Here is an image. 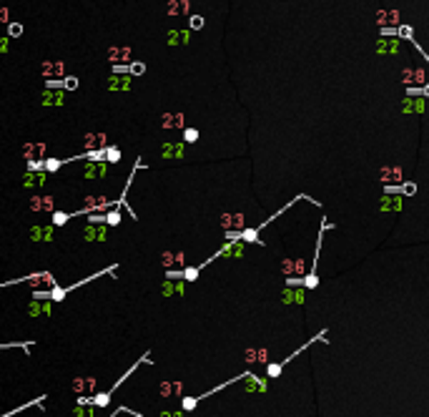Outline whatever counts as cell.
<instances>
[{
    "label": "cell",
    "instance_id": "obj_24",
    "mask_svg": "<svg viewBox=\"0 0 429 417\" xmlns=\"http://www.w3.org/2000/svg\"><path fill=\"white\" fill-rule=\"evenodd\" d=\"M60 88L63 91H75L78 88V78H75V75H65V78L60 81Z\"/></svg>",
    "mask_w": 429,
    "mask_h": 417
},
{
    "label": "cell",
    "instance_id": "obj_19",
    "mask_svg": "<svg viewBox=\"0 0 429 417\" xmlns=\"http://www.w3.org/2000/svg\"><path fill=\"white\" fill-rule=\"evenodd\" d=\"M168 13L173 15V13H188V0H181V3H178V0H171V3H168Z\"/></svg>",
    "mask_w": 429,
    "mask_h": 417
},
{
    "label": "cell",
    "instance_id": "obj_26",
    "mask_svg": "<svg viewBox=\"0 0 429 417\" xmlns=\"http://www.w3.org/2000/svg\"><path fill=\"white\" fill-rule=\"evenodd\" d=\"M68 219H70L68 211H53V226H63L68 224Z\"/></svg>",
    "mask_w": 429,
    "mask_h": 417
},
{
    "label": "cell",
    "instance_id": "obj_37",
    "mask_svg": "<svg viewBox=\"0 0 429 417\" xmlns=\"http://www.w3.org/2000/svg\"><path fill=\"white\" fill-rule=\"evenodd\" d=\"M181 43H188V30H181Z\"/></svg>",
    "mask_w": 429,
    "mask_h": 417
},
{
    "label": "cell",
    "instance_id": "obj_6",
    "mask_svg": "<svg viewBox=\"0 0 429 417\" xmlns=\"http://www.w3.org/2000/svg\"><path fill=\"white\" fill-rule=\"evenodd\" d=\"M46 181H48V174H46V171H25L20 183H23L25 188H41Z\"/></svg>",
    "mask_w": 429,
    "mask_h": 417
},
{
    "label": "cell",
    "instance_id": "obj_4",
    "mask_svg": "<svg viewBox=\"0 0 429 417\" xmlns=\"http://www.w3.org/2000/svg\"><path fill=\"white\" fill-rule=\"evenodd\" d=\"M63 70H65V65L60 60H46L41 65V73L46 75L48 81H63Z\"/></svg>",
    "mask_w": 429,
    "mask_h": 417
},
{
    "label": "cell",
    "instance_id": "obj_32",
    "mask_svg": "<svg viewBox=\"0 0 429 417\" xmlns=\"http://www.w3.org/2000/svg\"><path fill=\"white\" fill-rule=\"evenodd\" d=\"M28 171H43V159H38V161H28Z\"/></svg>",
    "mask_w": 429,
    "mask_h": 417
},
{
    "label": "cell",
    "instance_id": "obj_15",
    "mask_svg": "<svg viewBox=\"0 0 429 417\" xmlns=\"http://www.w3.org/2000/svg\"><path fill=\"white\" fill-rule=\"evenodd\" d=\"M83 148H86V151H93V148H108V146H106V136H103V133H88L86 141H83Z\"/></svg>",
    "mask_w": 429,
    "mask_h": 417
},
{
    "label": "cell",
    "instance_id": "obj_35",
    "mask_svg": "<svg viewBox=\"0 0 429 417\" xmlns=\"http://www.w3.org/2000/svg\"><path fill=\"white\" fill-rule=\"evenodd\" d=\"M0 23H8V8H0Z\"/></svg>",
    "mask_w": 429,
    "mask_h": 417
},
{
    "label": "cell",
    "instance_id": "obj_16",
    "mask_svg": "<svg viewBox=\"0 0 429 417\" xmlns=\"http://www.w3.org/2000/svg\"><path fill=\"white\" fill-rule=\"evenodd\" d=\"M161 126L168 131V128H183V116L181 113H166L161 119Z\"/></svg>",
    "mask_w": 429,
    "mask_h": 417
},
{
    "label": "cell",
    "instance_id": "obj_21",
    "mask_svg": "<svg viewBox=\"0 0 429 417\" xmlns=\"http://www.w3.org/2000/svg\"><path fill=\"white\" fill-rule=\"evenodd\" d=\"M65 294H68V287H53V289L48 292V299H51V301H63Z\"/></svg>",
    "mask_w": 429,
    "mask_h": 417
},
{
    "label": "cell",
    "instance_id": "obj_17",
    "mask_svg": "<svg viewBox=\"0 0 429 417\" xmlns=\"http://www.w3.org/2000/svg\"><path fill=\"white\" fill-rule=\"evenodd\" d=\"M96 410H98V407H93V405H75V407L70 410V417H98Z\"/></svg>",
    "mask_w": 429,
    "mask_h": 417
},
{
    "label": "cell",
    "instance_id": "obj_22",
    "mask_svg": "<svg viewBox=\"0 0 429 417\" xmlns=\"http://www.w3.org/2000/svg\"><path fill=\"white\" fill-rule=\"evenodd\" d=\"M121 224V214L115 209H108L106 211V226H118Z\"/></svg>",
    "mask_w": 429,
    "mask_h": 417
},
{
    "label": "cell",
    "instance_id": "obj_20",
    "mask_svg": "<svg viewBox=\"0 0 429 417\" xmlns=\"http://www.w3.org/2000/svg\"><path fill=\"white\" fill-rule=\"evenodd\" d=\"M118 161H121V148L108 146L106 148V164H118Z\"/></svg>",
    "mask_w": 429,
    "mask_h": 417
},
{
    "label": "cell",
    "instance_id": "obj_14",
    "mask_svg": "<svg viewBox=\"0 0 429 417\" xmlns=\"http://www.w3.org/2000/svg\"><path fill=\"white\" fill-rule=\"evenodd\" d=\"M176 264H183V254H173V251H163L161 254V267L166 272H171Z\"/></svg>",
    "mask_w": 429,
    "mask_h": 417
},
{
    "label": "cell",
    "instance_id": "obj_36",
    "mask_svg": "<svg viewBox=\"0 0 429 417\" xmlns=\"http://www.w3.org/2000/svg\"><path fill=\"white\" fill-rule=\"evenodd\" d=\"M161 417H183V412H168L166 410V412H161Z\"/></svg>",
    "mask_w": 429,
    "mask_h": 417
},
{
    "label": "cell",
    "instance_id": "obj_3",
    "mask_svg": "<svg viewBox=\"0 0 429 417\" xmlns=\"http://www.w3.org/2000/svg\"><path fill=\"white\" fill-rule=\"evenodd\" d=\"M106 174H108V164L106 161H86V166L81 171L83 179H103Z\"/></svg>",
    "mask_w": 429,
    "mask_h": 417
},
{
    "label": "cell",
    "instance_id": "obj_27",
    "mask_svg": "<svg viewBox=\"0 0 429 417\" xmlns=\"http://www.w3.org/2000/svg\"><path fill=\"white\" fill-rule=\"evenodd\" d=\"M128 73H131V75H143V73H146V63H141V60L131 63V65H128Z\"/></svg>",
    "mask_w": 429,
    "mask_h": 417
},
{
    "label": "cell",
    "instance_id": "obj_7",
    "mask_svg": "<svg viewBox=\"0 0 429 417\" xmlns=\"http://www.w3.org/2000/svg\"><path fill=\"white\" fill-rule=\"evenodd\" d=\"M30 211H55V196H30Z\"/></svg>",
    "mask_w": 429,
    "mask_h": 417
},
{
    "label": "cell",
    "instance_id": "obj_31",
    "mask_svg": "<svg viewBox=\"0 0 429 417\" xmlns=\"http://www.w3.org/2000/svg\"><path fill=\"white\" fill-rule=\"evenodd\" d=\"M181 43V33L178 30H171L168 33V46H178Z\"/></svg>",
    "mask_w": 429,
    "mask_h": 417
},
{
    "label": "cell",
    "instance_id": "obj_29",
    "mask_svg": "<svg viewBox=\"0 0 429 417\" xmlns=\"http://www.w3.org/2000/svg\"><path fill=\"white\" fill-rule=\"evenodd\" d=\"M23 35V25L20 23H10L8 25V38H20Z\"/></svg>",
    "mask_w": 429,
    "mask_h": 417
},
{
    "label": "cell",
    "instance_id": "obj_13",
    "mask_svg": "<svg viewBox=\"0 0 429 417\" xmlns=\"http://www.w3.org/2000/svg\"><path fill=\"white\" fill-rule=\"evenodd\" d=\"M161 294L163 297H173V294H183V282L178 279H163V284H161Z\"/></svg>",
    "mask_w": 429,
    "mask_h": 417
},
{
    "label": "cell",
    "instance_id": "obj_9",
    "mask_svg": "<svg viewBox=\"0 0 429 417\" xmlns=\"http://www.w3.org/2000/svg\"><path fill=\"white\" fill-rule=\"evenodd\" d=\"M20 154L28 161H38V159H43V154H46V143H25L20 148Z\"/></svg>",
    "mask_w": 429,
    "mask_h": 417
},
{
    "label": "cell",
    "instance_id": "obj_28",
    "mask_svg": "<svg viewBox=\"0 0 429 417\" xmlns=\"http://www.w3.org/2000/svg\"><path fill=\"white\" fill-rule=\"evenodd\" d=\"M181 277H183L186 282H193V279L199 277V267H188V269H183V272H181Z\"/></svg>",
    "mask_w": 429,
    "mask_h": 417
},
{
    "label": "cell",
    "instance_id": "obj_1",
    "mask_svg": "<svg viewBox=\"0 0 429 417\" xmlns=\"http://www.w3.org/2000/svg\"><path fill=\"white\" fill-rule=\"evenodd\" d=\"M106 239H108L106 224H88L83 229V241H106Z\"/></svg>",
    "mask_w": 429,
    "mask_h": 417
},
{
    "label": "cell",
    "instance_id": "obj_33",
    "mask_svg": "<svg viewBox=\"0 0 429 417\" xmlns=\"http://www.w3.org/2000/svg\"><path fill=\"white\" fill-rule=\"evenodd\" d=\"M191 28H196V30H199V28H204V18L193 15V18H191Z\"/></svg>",
    "mask_w": 429,
    "mask_h": 417
},
{
    "label": "cell",
    "instance_id": "obj_25",
    "mask_svg": "<svg viewBox=\"0 0 429 417\" xmlns=\"http://www.w3.org/2000/svg\"><path fill=\"white\" fill-rule=\"evenodd\" d=\"M196 405H199V397H181V407H183V412L196 410Z\"/></svg>",
    "mask_w": 429,
    "mask_h": 417
},
{
    "label": "cell",
    "instance_id": "obj_18",
    "mask_svg": "<svg viewBox=\"0 0 429 417\" xmlns=\"http://www.w3.org/2000/svg\"><path fill=\"white\" fill-rule=\"evenodd\" d=\"M161 395H163V397L181 395V382H161Z\"/></svg>",
    "mask_w": 429,
    "mask_h": 417
},
{
    "label": "cell",
    "instance_id": "obj_11",
    "mask_svg": "<svg viewBox=\"0 0 429 417\" xmlns=\"http://www.w3.org/2000/svg\"><path fill=\"white\" fill-rule=\"evenodd\" d=\"M70 387H73V392H75L78 397H86V392L96 387V380H93V377H75Z\"/></svg>",
    "mask_w": 429,
    "mask_h": 417
},
{
    "label": "cell",
    "instance_id": "obj_5",
    "mask_svg": "<svg viewBox=\"0 0 429 417\" xmlns=\"http://www.w3.org/2000/svg\"><path fill=\"white\" fill-rule=\"evenodd\" d=\"M55 239V226H30V241H53Z\"/></svg>",
    "mask_w": 429,
    "mask_h": 417
},
{
    "label": "cell",
    "instance_id": "obj_10",
    "mask_svg": "<svg viewBox=\"0 0 429 417\" xmlns=\"http://www.w3.org/2000/svg\"><path fill=\"white\" fill-rule=\"evenodd\" d=\"M131 83H133V75H110L108 78V91H131Z\"/></svg>",
    "mask_w": 429,
    "mask_h": 417
},
{
    "label": "cell",
    "instance_id": "obj_8",
    "mask_svg": "<svg viewBox=\"0 0 429 417\" xmlns=\"http://www.w3.org/2000/svg\"><path fill=\"white\" fill-rule=\"evenodd\" d=\"M41 103L43 106H63L65 103V93L60 88H46L41 93Z\"/></svg>",
    "mask_w": 429,
    "mask_h": 417
},
{
    "label": "cell",
    "instance_id": "obj_34",
    "mask_svg": "<svg viewBox=\"0 0 429 417\" xmlns=\"http://www.w3.org/2000/svg\"><path fill=\"white\" fill-rule=\"evenodd\" d=\"M0 53H8V35L0 38Z\"/></svg>",
    "mask_w": 429,
    "mask_h": 417
},
{
    "label": "cell",
    "instance_id": "obj_23",
    "mask_svg": "<svg viewBox=\"0 0 429 417\" xmlns=\"http://www.w3.org/2000/svg\"><path fill=\"white\" fill-rule=\"evenodd\" d=\"M131 48H110V58L113 60H128Z\"/></svg>",
    "mask_w": 429,
    "mask_h": 417
},
{
    "label": "cell",
    "instance_id": "obj_30",
    "mask_svg": "<svg viewBox=\"0 0 429 417\" xmlns=\"http://www.w3.org/2000/svg\"><path fill=\"white\" fill-rule=\"evenodd\" d=\"M196 138H199V131H196V128H186V131H183V141H186V143H193Z\"/></svg>",
    "mask_w": 429,
    "mask_h": 417
},
{
    "label": "cell",
    "instance_id": "obj_12",
    "mask_svg": "<svg viewBox=\"0 0 429 417\" xmlns=\"http://www.w3.org/2000/svg\"><path fill=\"white\" fill-rule=\"evenodd\" d=\"M161 156H163V159H181V156H183V143H181V141H178V143H171V141L163 143V146H161Z\"/></svg>",
    "mask_w": 429,
    "mask_h": 417
},
{
    "label": "cell",
    "instance_id": "obj_2",
    "mask_svg": "<svg viewBox=\"0 0 429 417\" xmlns=\"http://www.w3.org/2000/svg\"><path fill=\"white\" fill-rule=\"evenodd\" d=\"M25 312H28L30 317H41V314L48 317V314H53V301H51V299H43V301H41V299H33L30 304L25 307Z\"/></svg>",
    "mask_w": 429,
    "mask_h": 417
}]
</instances>
